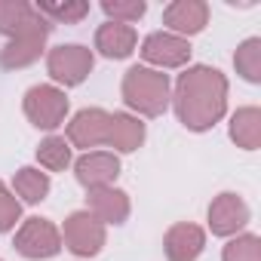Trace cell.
<instances>
[{"mask_svg": "<svg viewBox=\"0 0 261 261\" xmlns=\"http://www.w3.org/2000/svg\"><path fill=\"white\" fill-rule=\"evenodd\" d=\"M224 108H227V80L218 68L194 65L178 77L175 114L188 129H194V133L212 129L224 117Z\"/></svg>", "mask_w": 261, "mask_h": 261, "instance_id": "obj_1", "label": "cell"}, {"mask_svg": "<svg viewBox=\"0 0 261 261\" xmlns=\"http://www.w3.org/2000/svg\"><path fill=\"white\" fill-rule=\"evenodd\" d=\"M123 101L145 117H160L169 105V77L148 65L129 68L123 77Z\"/></svg>", "mask_w": 261, "mask_h": 261, "instance_id": "obj_2", "label": "cell"}, {"mask_svg": "<svg viewBox=\"0 0 261 261\" xmlns=\"http://www.w3.org/2000/svg\"><path fill=\"white\" fill-rule=\"evenodd\" d=\"M53 25L37 13V19L31 25H25L19 34H13L7 40V46L0 49V68L7 71H16V68H28L40 59L43 46H46V37H49Z\"/></svg>", "mask_w": 261, "mask_h": 261, "instance_id": "obj_3", "label": "cell"}, {"mask_svg": "<svg viewBox=\"0 0 261 261\" xmlns=\"http://www.w3.org/2000/svg\"><path fill=\"white\" fill-rule=\"evenodd\" d=\"M92 65H95L92 49H86L80 43H62V46L49 49V56H46V71L62 86H80L89 77Z\"/></svg>", "mask_w": 261, "mask_h": 261, "instance_id": "obj_4", "label": "cell"}, {"mask_svg": "<svg viewBox=\"0 0 261 261\" xmlns=\"http://www.w3.org/2000/svg\"><path fill=\"white\" fill-rule=\"evenodd\" d=\"M65 114H68V95L59 86L40 83L25 92V117L37 129H59L65 123Z\"/></svg>", "mask_w": 261, "mask_h": 261, "instance_id": "obj_5", "label": "cell"}, {"mask_svg": "<svg viewBox=\"0 0 261 261\" xmlns=\"http://www.w3.org/2000/svg\"><path fill=\"white\" fill-rule=\"evenodd\" d=\"M13 246H16L19 255H25L31 261L53 258V255L62 252V230L49 218H28V221H22Z\"/></svg>", "mask_w": 261, "mask_h": 261, "instance_id": "obj_6", "label": "cell"}, {"mask_svg": "<svg viewBox=\"0 0 261 261\" xmlns=\"http://www.w3.org/2000/svg\"><path fill=\"white\" fill-rule=\"evenodd\" d=\"M62 243H65L74 255H80V258L98 255L101 246H105V224H101L92 212H86V209L71 212V215L65 218Z\"/></svg>", "mask_w": 261, "mask_h": 261, "instance_id": "obj_7", "label": "cell"}, {"mask_svg": "<svg viewBox=\"0 0 261 261\" xmlns=\"http://www.w3.org/2000/svg\"><path fill=\"white\" fill-rule=\"evenodd\" d=\"M108 126H111V114L108 111H101V108H83L68 123V145L71 148H83V151L108 145Z\"/></svg>", "mask_w": 261, "mask_h": 261, "instance_id": "obj_8", "label": "cell"}, {"mask_svg": "<svg viewBox=\"0 0 261 261\" xmlns=\"http://www.w3.org/2000/svg\"><path fill=\"white\" fill-rule=\"evenodd\" d=\"M74 175L86 191H98V188H114L117 175H120V160L111 151H86L77 163H74Z\"/></svg>", "mask_w": 261, "mask_h": 261, "instance_id": "obj_9", "label": "cell"}, {"mask_svg": "<svg viewBox=\"0 0 261 261\" xmlns=\"http://www.w3.org/2000/svg\"><path fill=\"white\" fill-rule=\"evenodd\" d=\"M142 59L148 65H157V68H181L191 59V43L185 37H178V34L157 31V34H148L145 37Z\"/></svg>", "mask_w": 261, "mask_h": 261, "instance_id": "obj_10", "label": "cell"}, {"mask_svg": "<svg viewBox=\"0 0 261 261\" xmlns=\"http://www.w3.org/2000/svg\"><path fill=\"white\" fill-rule=\"evenodd\" d=\"M249 224V206L240 194H218L209 206V227L215 237H230Z\"/></svg>", "mask_w": 261, "mask_h": 261, "instance_id": "obj_11", "label": "cell"}, {"mask_svg": "<svg viewBox=\"0 0 261 261\" xmlns=\"http://www.w3.org/2000/svg\"><path fill=\"white\" fill-rule=\"evenodd\" d=\"M209 22V7L203 0H172V4L163 10V25L169 28V34H178V37H191V34H200Z\"/></svg>", "mask_w": 261, "mask_h": 261, "instance_id": "obj_12", "label": "cell"}, {"mask_svg": "<svg viewBox=\"0 0 261 261\" xmlns=\"http://www.w3.org/2000/svg\"><path fill=\"white\" fill-rule=\"evenodd\" d=\"M203 246H206V233H203V227H197L191 221L172 224L166 230V240H163V249H166L169 261H197Z\"/></svg>", "mask_w": 261, "mask_h": 261, "instance_id": "obj_13", "label": "cell"}, {"mask_svg": "<svg viewBox=\"0 0 261 261\" xmlns=\"http://www.w3.org/2000/svg\"><path fill=\"white\" fill-rule=\"evenodd\" d=\"M136 43H139V34H136L133 25L105 22L95 31V49L105 59H126V56H133L136 53Z\"/></svg>", "mask_w": 261, "mask_h": 261, "instance_id": "obj_14", "label": "cell"}, {"mask_svg": "<svg viewBox=\"0 0 261 261\" xmlns=\"http://www.w3.org/2000/svg\"><path fill=\"white\" fill-rule=\"evenodd\" d=\"M86 212H92L101 224H123L129 218V197L117 188H98L86 197Z\"/></svg>", "mask_w": 261, "mask_h": 261, "instance_id": "obj_15", "label": "cell"}, {"mask_svg": "<svg viewBox=\"0 0 261 261\" xmlns=\"http://www.w3.org/2000/svg\"><path fill=\"white\" fill-rule=\"evenodd\" d=\"M145 142V123L133 114H111V126H108V145L123 151V154H133L139 151Z\"/></svg>", "mask_w": 261, "mask_h": 261, "instance_id": "obj_16", "label": "cell"}, {"mask_svg": "<svg viewBox=\"0 0 261 261\" xmlns=\"http://www.w3.org/2000/svg\"><path fill=\"white\" fill-rule=\"evenodd\" d=\"M230 139L246 151L258 148L261 142V111L258 108H243L230 117Z\"/></svg>", "mask_w": 261, "mask_h": 261, "instance_id": "obj_17", "label": "cell"}, {"mask_svg": "<svg viewBox=\"0 0 261 261\" xmlns=\"http://www.w3.org/2000/svg\"><path fill=\"white\" fill-rule=\"evenodd\" d=\"M37 19L34 4H25V0H0V34H19L25 25H31Z\"/></svg>", "mask_w": 261, "mask_h": 261, "instance_id": "obj_18", "label": "cell"}, {"mask_svg": "<svg viewBox=\"0 0 261 261\" xmlns=\"http://www.w3.org/2000/svg\"><path fill=\"white\" fill-rule=\"evenodd\" d=\"M13 191H16L25 203H40V200H46V194H49V175L40 172V169H34V166H25V169L16 172Z\"/></svg>", "mask_w": 261, "mask_h": 261, "instance_id": "obj_19", "label": "cell"}, {"mask_svg": "<svg viewBox=\"0 0 261 261\" xmlns=\"http://www.w3.org/2000/svg\"><path fill=\"white\" fill-rule=\"evenodd\" d=\"M37 160H40V166L49 169V172H65V169L71 166V145H68V139H65V136H49V139H43L40 148H37Z\"/></svg>", "mask_w": 261, "mask_h": 261, "instance_id": "obj_20", "label": "cell"}, {"mask_svg": "<svg viewBox=\"0 0 261 261\" xmlns=\"http://www.w3.org/2000/svg\"><path fill=\"white\" fill-rule=\"evenodd\" d=\"M49 25L53 22H59V25H77V22H83L86 16H89V4L86 0H71V4H37L34 7Z\"/></svg>", "mask_w": 261, "mask_h": 261, "instance_id": "obj_21", "label": "cell"}, {"mask_svg": "<svg viewBox=\"0 0 261 261\" xmlns=\"http://www.w3.org/2000/svg\"><path fill=\"white\" fill-rule=\"evenodd\" d=\"M233 65H237V71H240L249 83H258V80H261V40H258V37L243 40V43L237 46Z\"/></svg>", "mask_w": 261, "mask_h": 261, "instance_id": "obj_22", "label": "cell"}, {"mask_svg": "<svg viewBox=\"0 0 261 261\" xmlns=\"http://www.w3.org/2000/svg\"><path fill=\"white\" fill-rule=\"evenodd\" d=\"M101 10H105L108 22L133 25V22H139V19L148 13V4H145V0H105Z\"/></svg>", "mask_w": 261, "mask_h": 261, "instance_id": "obj_23", "label": "cell"}, {"mask_svg": "<svg viewBox=\"0 0 261 261\" xmlns=\"http://www.w3.org/2000/svg\"><path fill=\"white\" fill-rule=\"evenodd\" d=\"M224 261H261V240L255 233H243L224 246Z\"/></svg>", "mask_w": 261, "mask_h": 261, "instance_id": "obj_24", "label": "cell"}, {"mask_svg": "<svg viewBox=\"0 0 261 261\" xmlns=\"http://www.w3.org/2000/svg\"><path fill=\"white\" fill-rule=\"evenodd\" d=\"M19 215H22V206H19L16 194H10L7 188H0V233L10 230V227H16Z\"/></svg>", "mask_w": 261, "mask_h": 261, "instance_id": "obj_25", "label": "cell"}, {"mask_svg": "<svg viewBox=\"0 0 261 261\" xmlns=\"http://www.w3.org/2000/svg\"><path fill=\"white\" fill-rule=\"evenodd\" d=\"M0 188H4V181H0Z\"/></svg>", "mask_w": 261, "mask_h": 261, "instance_id": "obj_26", "label": "cell"}]
</instances>
